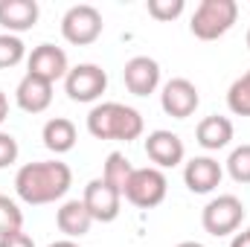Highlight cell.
I'll return each mask as SVG.
<instances>
[{"label":"cell","instance_id":"obj_31","mask_svg":"<svg viewBox=\"0 0 250 247\" xmlns=\"http://www.w3.org/2000/svg\"><path fill=\"white\" fill-rule=\"evenodd\" d=\"M248 47H250V29H248Z\"/></svg>","mask_w":250,"mask_h":247},{"label":"cell","instance_id":"obj_14","mask_svg":"<svg viewBox=\"0 0 250 247\" xmlns=\"http://www.w3.org/2000/svg\"><path fill=\"white\" fill-rule=\"evenodd\" d=\"M221 163L212 157H192L184 166V184L195 195H209L215 186L221 184Z\"/></svg>","mask_w":250,"mask_h":247},{"label":"cell","instance_id":"obj_5","mask_svg":"<svg viewBox=\"0 0 250 247\" xmlns=\"http://www.w3.org/2000/svg\"><path fill=\"white\" fill-rule=\"evenodd\" d=\"M102 12L90 3H79L70 6L62 18V35L67 44L73 47H87L102 35Z\"/></svg>","mask_w":250,"mask_h":247},{"label":"cell","instance_id":"obj_12","mask_svg":"<svg viewBox=\"0 0 250 247\" xmlns=\"http://www.w3.org/2000/svg\"><path fill=\"white\" fill-rule=\"evenodd\" d=\"M123 79H125V87L128 93L134 96H148L157 90L160 84V64L148 56H134L131 62H125L123 67Z\"/></svg>","mask_w":250,"mask_h":247},{"label":"cell","instance_id":"obj_22","mask_svg":"<svg viewBox=\"0 0 250 247\" xmlns=\"http://www.w3.org/2000/svg\"><path fill=\"white\" fill-rule=\"evenodd\" d=\"M227 172L236 184H250V143L239 145L227 157Z\"/></svg>","mask_w":250,"mask_h":247},{"label":"cell","instance_id":"obj_17","mask_svg":"<svg viewBox=\"0 0 250 247\" xmlns=\"http://www.w3.org/2000/svg\"><path fill=\"white\" fill-rule=\"evenodd\" d=\"M195 140H198L201 148L218 151V148L230 145V140H233V123H230L227 117H221V114L204 117V120L198 123V128H195Z\"/></svg>","mask_w":250,"mask_h":247},{"label":"cell","instance_id":"obj_28","mask_svg":"<svg viewBox=\"0 0 250 247\" xmlns=\"http://www.w3.org/2000/svg\"><path fill=\"white\" fill-rule=\"evenodd\" d=\"M6 117H9V99H6V93L0 90V125L6 123Z\"/></svg>","mask_w":250,"mask_h":247},{"label":"cell","instance_id":"obj_25","mask_svg":"<svg viewBox=\"0 0 250 247\" xmlns=\"http://www.w3.org/2000/svg\"><path fill=\"white\" fill-rule=\"evenodd\" d=\"M18 154H21V148H18V140H15L12 134L0 131V169L12 166V163L18 160Z\"/></svg>","mask_w":250,"mask_h":247},{"label":"cell","instance_id":"obj_26","mask_svg":"<svg viewBox=\"0 0 250 247\" xmlns=\"http://www.w3.org/2000/svg\"><path fill=\"white\" fill-rule=\"evenodd\" d=\"M0 247H35V242H32L23 230H18V233L3 236V239H0Z\"/></svg>","mask_w":250,"mask_h":247},{"label":"cell","instance_id":"obj_21","mask_svg":"<svg viewBox=\"0 0 250 247\" xmlns=\"http://www.w3.org/2000/svg\"><path fill=\"white\" fill-rule=\"evenodd\" d=\"M26 56V47L18 35H9L3 32L0 35V70H9V67H18Z\"/></svg>","mask_w":250,"mask_h":247},{"label":"cell","instance_id":"obj_30","mask_svg":"<svg viewBox=\"0 0 250 247\" xmlns=\"http://www.w3.org/2000/svg\"><path fill=\"white\" fill-rule=\"evenodd\" d=\"M178 247H204V245H201V242H181Z\"/></svg>","mask_w":250,"mask_h":247},{"label":"cell","instance_id":"obj_23","mask_svg":"<svg viewBox=\"0 0 250 247\" xmlns=\"http://www.w3.org/2000/svg\"><path fill=\"white\" fill-rule=\"evenodd\" d=\"M21 227H23V212H21V206H18L12 198L0 195V239L9 236V233H18Z\"/></svg>","mask_w":250,"mask_h":247},{"label":"cell","instance_id":"obj_3","mask_svg":"<svg viewBox=\"0 0 250 247\" xmlns=\"http://www.w3.org/2000/svg\"><path fill=\"white\" fill-rule=\"evenodd\" d=\"M239 18V3L236 0H201L198 9L192 12L189 29L201 41H215L233 29Z\"/></svg>","mask_w":250,"mask_h":247},{"label":"cell","instance_id":"obj_16","mask_svg":"<svg viewBox=\"0 0 250 247\" xmlns=\"http://www.w3.org/2000/svg\"><path fill=\"white\" fill-rule=\"evenodd\" d=\"M56 224L64 233V239H82V236L90 233L93 218H90L84 201H64L59 206V212H56Z\"/></svg>","mask_w":250,"mask_h":247},{"label":"cell","instance_id":"obj_24","mask_svg":"<svg viewBox=\"0 0 250 247\" xmlns=\"http://www.w3.org/2000/svg\"><path fill=\"white\" fill-rule=\"evenodd\" d=\"M148 15L154 18V21H163V23H169V21H175V18H181L184 15V9H187V3L184 0H148Z\"/></svg>","mask_w":250,"mask_h":247},{"label":"cell","instance_id":"obj_15","mask_svg":"<svg viewBox=\"0 0 250 247\" xmlns=\"http://www.w3.org/2000/svg\"><path fill=\"white\" fill-rule=\"evenodd\" d=\"M38 3L35 0H0V26L9 35L26 32L38 23Z\"/></svg>","mask_w":250,"mask_h":247},{"label":"cell","instance_id":"obj_6","mask_svg":"<svg viewBox=\"0 0 250 247\" xmlns=\"http://www.w3.org/2000/svg\"><path fill=\"white\" fill-rule=\"evenodd\" d=\"M242 218H245V204L236 195H218L201 212L204 230L209 236H215V239H224V236L236 233L242 227Z\"/></svg>","mask_w":250,"mask_h":247},{"label":"cell","instance_id":"obj_2","mask_svg":"<svg viewBox=\"0 0 250 247\" xmlns=\"http://www.w3.org/2000/svg\"><path fill=\"white\" fill-rule=\"evenodd\" d=\"M143 117L137 108H128L123 102H102L87 114V131L96 140H123L131 143L143 134Z\"/></svg>","mask_w":250,"mask_h":247},{"label":"cell","instance_id":"obj_19","mask_svg":"<svg viewBox=\"0 0 250 247\" xmlns=\"http://www.w3.org/2000/svg\"><path fill=\"white\" fill-rule=\"evenodd\" d=\"M131 175H134L131 160L125 157L123 151H111V154H108V160H105V169H102V181H108L114 189H120V192H123Z\"/></svg>","mask_w":250,"mask_h":247},{"label":"cell","instance_id":"obj_11","mask_svg":"<svg viewBox=\"0 0 250 247\" xmlns=\"http://www.w3.org/2000/svg\"><path fill=\"white\" fill-rule=\"evenodd\" d=\"M26 73L29 76H38V79H44V82H50V84H56L59 79H64L67 73H70V67H67V53H64L62 47H56V44H41V47H35L32 53H29V59H26Z\"/></svg>","mask_w":250,"mask_h":247},{"label":"cell","instance_id":"obj_29","mask_svg":"<svg viewBox=\"0 0 250 247\" xmlns=\"http://www.w3.org/2000/svg\"><path fill=\"white\" fill-rule=\"evenodd\" d=\"M47 247H79V245H76L73 239H62V242H50Z\"/></svg>","mask_w":250,"mask_h":247},{"label":"cell","instance_id":"obj_18","mask_svg":"<svg viewBox=\"0 0 250 247\" xmlns=\"http://www.w3.org/2000/svg\"><path fill=\"white\" fill-rule=\"evenodd\" d=\"M41 140H44V145L53 154H67L76 145L79 134H76V125L70 123L67 117H53V120H47V125H44Z\"/></svg>","mask_w":250,"mask_h":247},{"label":"cell","instance_id":"obj_8","mask_svg":"<svg viewBox=\"0 0 250 247\" xmlns=\"http://www.w3.org/2000/svg\"><path fill=\"white\" fill-rule=\"evenodd\" d=\"M82 201H84V206H87V212H90L93 221L111 224V221H117V215H120L123 192L114 189V186L108 184V181H102V178H93L90 184L84 186Z\"/></svg>","mask_w":250,"mask_h":247},{"label":"cell","instance_id":"obj_7","mask_svg":"<svg viewBox=\"0 0 250 247\" xmlns=\"http://www.w3.org/2000/svg\"><path fill=\"white\" fill-rule=\"evenodd\" d=\"M64 90L73 102H96L108 90V73L99 64H76L64 76Z\"/></svg>","mask_w":250,"mask_h":247},{"label":"cell","instance_id":"obj_9","mask_svg":"<svg viewBox=\"0 0 250 247\" xmlns=\"http://www.w3.org/2000/svg\"><path fill=\"white\" fill-rule=\"evenodd\" d=\"M160 105L169 117L175 120H187L198 111L201 105V93L198 87L189 82V79H169L163 84V93H160Z\"/></svg>","mask_w":250,"mask_h":247},{"label":"cell","instance_id":"obj_4","mask_svg":"<svg viewBox=\"0 0 250 247\" xmlns=\"http://www.w3.org/2000/svg\"><path fill=\"white\" fill-rule=\"evenodd\" d=\"M166 192H169L166 175L154 166H146V169H134V175L123 189V198L140 209H154L166 201Z\"/></svg>","mask_w":250,"mask_h":247},{"label":"cell","instance_id":"obj_1","mask_svg":"<svg viewBox=\"0 0 250 247\" xmlns=\"http://www.w3.org/2000/svg\"><path fill=\"white\" fill-rule=\"evenodd\" d=\"M73 186V172L62 160H38V163H26L18 169L15 175V192L23 204L32 206H44V204H56Z\"/></svg>","mask_w":250,"mask_h":247},{"label":"cell","instance_id":"obj_20","mask_svg":"<svg viewBox=\"0 0 250 247\" xmlns=\"http://www.w3.org/2000/svg\"><path fill=\"white\" fill-rule=\"evenodd\" d=\"M227 108L236 117H250V70L230 84V90H227Z\"/></svg>","mask_w":250,"mask_h":247},{"label":"cell","instance_id":"obj_13","mask_svg":"<svg viewBox=\"0 0 250 247\" xmlns=\"http://www.w3.org/2000/svg\"><path fill=\"white\" fill-rule=\"evenodd\" d=\"M15 102L26 114H44L53 105V84L38 79V76H23L15 87Z\"/></svg>","mask_w":250,"mask_h":247},{"label":"cell","instance_id":"obj_10","mask_svg":"<svg viewBox=\"0 0 250 247\" xmlns=\"http://www.w3.org/2000/svg\"><path fill=\"white\" fill-rule=\"evenodd\" d=\"M146 154L154 163V169H175V166L184 163L187 148H184V140L178 134L157 128L146 137Z\"/></svg>","mask_w":250,"mask_h":247},{"label":"cell","instance_id":"obj_27","mask_svg":"<svg viewBox=\"0 0 250 247\" xmlns=\"http://www.w3.org/2000/svg\"><path fill=\"white\" fill-rule=\"evenodd\" d=\"M230 247H250V230L236 233V236H233V242H230Z\"/></svg>","mask_w":250,"mask_h":247}]
</instances>
